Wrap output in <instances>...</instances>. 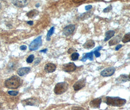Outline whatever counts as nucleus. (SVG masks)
I'll use <instances>...</instances> for the list:
<instances>
[{
	"mask_svg": "<svg viewBox=\"0 0 130 110\" xmlns=\"http://www.w3.org/2000/svg\"><path fill=\"white\" fill-rule=\"evenodd\" d=\"M129 76L126 74H121L120 76L117 77L116 80V81L118 83L126 82L130 80L129 79Z\"/></svg>",
	"mask_w": 130,
	"mask_h": 110,
	"instance_id": "2eb2a0df",
	"label": "nucleus"
},
{
	"mask_svg": "<svg viewBox=\"0 0 130 110\" xmlns=\"http://www.w3.org/2000/svg\"><path fill=\"white\" fill-rule=\"evenodd\" d=\"M129 76V79H130V74H129V76Z\"/></svg>",
	"mask_w": 130,
	"mask_h": 110,
	"instance_id": "a19ab883",
	"label": "nucleus"
},
{
	"mask_svg": "<svg viewBox=\"0 0 130 110\" xmlns=\"http://www.w3.org/2000/svg\"><path fill=\"white\" fill-rule=\"evenodd\" d=\"M27 24H28L29 25H31V26H32V25H33V22L32 21H28V22H27Z\"/></svg>",
	"mask_w": 130,
	"mask_h": 110,
	"instance_id": "72a5a7b5",
	"label": "nucleus"
},
{
	"mask_svg": "<svg viewBox=\"0 0 130 110\" xmlns=\"http://www.w3.org/2000/svg\"><path fill=\"white\" fill-rule=\"evenodd\" d=\"M102 102V99L101 98H97L91 101L90 103V107L92 108L96 109L99 108L100 104Z\"/></svg>",
	"mask_w": 130,
	"mask_h": 110,
	"instance_id": "9d476101",
	"label": "nucleus"
},
{
	"mask_svg": "<svg viewBox=\"0 0 130 110\" xmlns=\"http://www.w3.org/2000/svg\"><path fill=\"white\" fill-rule=\"evenodd\" d=\"M13 63H10L9 65H8V68L10 69H16V68L15 67H15V65L13 64Z\"/></svg>",
	"mask_w": 130,
	"mask_h": 110,
	"instance_id": "c85d7f7f",
	"label": "nucleus"
},
{
	"mask_svg": "<svg viewBox=\"0 0 130 110\" xmlns=\"http://www.w3.org/2000/svg\"><path fill=\"white\" fill-rule=\"evenodd\" d=\"M71 110H85V109L81 107H78V106H74L71 109Z\"/></svg>",
	"mask_w": 130,
	"mask_h": 110,
	"instance_id": "cd10ccee",
	"label": "nucleus"
},
{
	"mask_svg": "<svg viewBox=\"0 0 130 110\" xmlns=\"http://www.w3.org/2000/svg\"><path fill=\"white\" fill-rule=\"evenodd\" d=\"M76 51V50H75L74 49H73V48H70V49L68 50L67 53H68V54H70L73 53V52H74V51Z\"/></svg>",
	"mask_w": 130,
	"mask_h": 110,
	"instance_id": "c756f323",
	"label": "nucleus"
},
{
	"mask_svg": "<svg viewBox=\"0 0 130 110\" xmlns=\"http://www.w3.org/2000/svg\"><path fill=\"white\" fill-rule=\"evenodd\" d=\"M93 52H91V53H89L85 54L83 56V58L81 59V61L83 62H85L87 59H89L91 61H92L93 59Z\"/></svg>",
	"mask_w": 130,
	"mask_h": 110,
	"instance_id": "f3484780",
	"label": "nucleus"
},
{
	"mask_svg": "<svg viewBox=\"0 0 130 110\" xmlns=\"http://www.w3.org/2000/svg\"><path fill=\"white\" fill-rule=\"evenodd\" d=\"M93 52V53H94V55H95L96 57H99L100 56V55H101L100 53L99 52V51H98L96 49Z\"/></svg>",
	"mask_w": 130,
	"mask_h": 110,
	"instance_id": "bb28decb",
	"label": "nucleus"
},
{
	"mask_svg": "<svg viewBox=\"0 0 130 110\" xmlns=\"http://www.w3.org/2000/svg\"><path fill=\"white\" fill-rule=\"evenodd\" d=\"M39 14V11L37 10H31L30 11H29L28 12H27L26 13V16L29 18H32L36 16L37 15H38V14Z\"/></svg>",
	"mask_w": 130,
	"mask_h": 110,
	"instance_id": "6ab92c4d",
	"label": "nucleus"
},
{
	"mask_svg": "<svg viewBox=\"0 0 130 110\" xmlns=\"http://www.w3.org/2000/svg\"><path fill=\"white\" fill-rule=\"evenodd\" d=\"M22 83V81L18 76H13L9 78L6 79L4 82L6 87L9 89H17L19 88Z\"/></svg>",
	"mask_w": 130,
	"mask_h": 110,
	"instance_id": "f03ea898",
	"label": "nucleus"
},
{
	"mask_svg": "<svg viewBox=\"0 0 130 110\" xmlns=\"http://www.w3.org/2000/svg\"><path fill=\"white\" fill-rule=\"evenodd\" d=\"M42 45V36H40L35 39L29 46V49L31 51L37 50Z\"/></svg>",
	"mask_w": 130,
	"mask_h": 110,
	"instance_id": "20e7f679",
	"label": "nucleus"
},
{
	"mask_svg": "<svg viewBox=\"0 0 130 110\" xmlns=\"http://www.w3.org/2000/svg\"><path fill=\"white\" fill-rule=\"evenodd\" d=\"M106 103L110 106L114 107H121L126 103V100L118 97L107 96L105 98Z\"/></svg>",
	"mask_w": 130,
	"mask_h": 110,
	"instance_id": "f257e3e1",
	"label": "nucleus"
},
{
	"mask_svg": "<svg viewBox=\"0 0 130 110\" xmlns=\"http://www.w3.org/2000/svg\"><path fill=\"white\" fill-rule=\"evenodd\" d=\"M1 3H0V8H1Z\"/></svg>",
	"mask_w": 130,
	"mask_h": 110,
	"instance_id": "ea45409f",
	"label": "nucleus"
},
{
	"mask_svg": "<svg viewBox=\"0 0 130 110\" xmlns=\"http://www.w3.org/2000/svg\"><path fill=\"white\" fill-rule=\"evenodd\" d=\"M76 66L74 63L70 62L64 64L62 67V69L65 72H72L76 70Z\"/></svg>",
	"mask_w": 130,
	"mask_h": 110,
	"instance_id": "423d86ee",
	"label": "nucleus"
},
{
	"mask_svg": "<svg viewBox=\"0 0 130 110\" xmlns=\"http://www.w3.org/2000/svg\"><path fill=\"white\" fill-rule=\"evenodd\" d=\"M86 83V80L85 79H83V78L81 79L78 80V81H77L73 85V88L74 91H78L79 90L82 89L83 88H84L85 86Z\"/></svg>",
	"mask_w": 130,
	"mask_h": 110,
	"instance_id": "6e6552de",
	"label": "nucleus"
},
{
	"mask_svg": "<svg viewBox=\"0 0 130 110\" xmlns=\"http://www.w3.org/2000/svg\"><path fill=\"white\" fill-rule=\"evenodd\" d=\"M122 45H118V46H117V47H116V51H118L121 48H122Z\"/></svg>",
	"mask_w": 130,
	"mask_h": 110,
	"instance_id": "473e14b6",
	"label": "nucleus"
},
{
	"mask_svg": "<svg viewBox=\"0 0 130 110\" xmlns=\"http://www.w3.org/2000/svg\"><path fill=\"white\" fill-rule=\"evenodd\" d=\"M115 71L116 69L114 67H109L103 70L101 72L100 74L104 77H108L113 75L115 72Z\"/></svg>",
	"mask_w": 130,
	"mask_h": 110,
	"instance_id": "0eeeda50",
	"label": "nucleus"
},
{
	"mask_svg": "<svg viewBox=\"0 0 130 110\" xmlns=\"http://www.w3.org/2000/svg\"><path fill=\"white\" fill-rule=\"evenodd\" d=\"M115 34V32L114 30H109L106 33V35H105V38L104 39V41H107L109 40H110L111 38H112L114 35Z\"/></svg>",
	"mask_w": 130,
	"mask_h": 110,
	"instance_id": "a211bd4d",
	"label": "nucleus"
},
{
	"mask_svg": "<svg viewBox=\"0 0 130 110\" xmlns=\"http://www.w3.org/2000/svg\"><path fill=\"white\" fill-rule=\"evenodd\" d=\"M75 28V26L74 25H69L64 28L63 29V34L65 36H68L71 35Z\"/></svg>",
	"mask_w": 130,
	"mask_h": 110,
	"instance_id": "1a4fd4ad",
	"label": "nucleus"
},
{
	"mask_svg": "<svg viewBox=\"0 0 130 110\" xmlns=\"http://www.w3.org/2000/svg\"><path fill=\"white\" fill-rule=\"evenodd\" d=\"M122 41L124 43L130 42V32L126 34L122 39Z\"/></svg>",
	"mask_w": 130,
	"mask_h": 110,
	"instance_id": "412c9836",
	"label": "nucleus"
},
{
	"mask_svg": "<svg viewBox=\"0 0 130 110\" xmlns=\"http://www.w3.org/2000/svg\"><path fill=\"white\" fill-rule=\"evenodd\" d=\"M31 69L29 67H24V68H20L17 71V73L19 76H22L23 75H25L26 74L28 73L29 71H30Z\"/></svg>",
	"mask_w": 130,
	"mask_h": 110,
	"instance_id": "ddd939ff",
	"label": "nucleus"
},
{
	"mask_svg": "<svg viewBox=\"0 0 130 110\" xmlns=\"http://www.w3.org/2000/svg\"><path fill=\"white\" fill-rule=\"evenodd\" d=\"M54 30H55V28L54 27H52L49 30V31H48V32L47 33V38H46L47 40L50 41L51 37L52 36V34L54 33Z\"/></svg>",
	"mask_w": 130,
	"mask_h": 110,
	"instance_id": "aec40b11",
	"label": "nucleus"
},
{
	"mask_svg": "<svg viewBox=\"0 0 130 110\" xmlns=\"http://www.w3.org/2000/svg\"><path fill=\"white\" fill-rule=\"evenodd\" d=\"M48 50L47 49H45L44 50H42L40 51V53H46L47 52Z\"/></svg>",
	"mask_w": 130,
	"mask_h": 110,
	"instance_id": "c9c22d12",
	"label": "nucleus"
},
{
	"mask_svg": "<svg viewBox=\"0 0 130 110\" xmlns=\"http://www.w3.org/2000/svg\"><path fill=\"white\" fill-rule=\"evenodd\" d=\"M24 106H36L39 103V100L36 98H29L22 101Z\"/></svg>",
	"mask_w": 130,
	"mask_h": 110,
	"instance_id": "39448f33",
	"label": "nucleus"
},
{
	"mask_svg": "<svg viewBox=\"0 0 130 110\" xmlns=\"http://www.w3.org/2000/svg\"><path fill=\"white\" fill-rule=\"evenodd\" d=\"M91 8H92V6L91 5H87L85 6V9L87 11L91 9Z\"/></svg>",
	"mask_w": 130,
	"mask_h": 110,
	"instance_id": "2f4dec72",
	"label": "nucleus"
},
{
	"mask_svg": "<svg viewBox=\"0 0 130 110\" xmlns=\"http://www.w3.org/2000/svg\"><path fill=\"white\" fill-rule=\"evenodd\" d=\"M34 59V55H30L28 57V58L26 59V62L27 63H31L33 61Z\"/></svg>",
	"mask_w": 130,
	"mask_h": 110,
	"instance_id": "b1692460",
	"label": "nucleus"
},
{
	"mask_svg": "<svg viewBox=\"0 0 130 110\" xmlns=\"http://www.w3.org/2000/svg\"><path fill=\"white\" fill-rule=\"evenodd\" d=\"M112 9V5H109L107 7L105 8L103 10V12L105 13L107 12H109Z\"/></svg>",
	"mask_w": 130,
	"mask_h": 110,
	"instance_id": "a878e982",
	"label": "nucleus"
},
{
	"mask_svg": "<svg viewBox=\"0 0 130 110\" xmlns=\"http://www.w3.org/2000/svg\"><path fill=\"white\" fill-rule=\"evenodd\" d=\"M37 4H38V5H36V7H38V6H40V4H38V3Z\"/></svg>",
	"mask_w": 130,
	"mask_h": 110,
	"instance_id": "58836bf2",
	"label": "nucleus"
},
{
	"mask_svg": "<svg viewBox=\"0 0 130 110\" xmlns=\"http://www.w3.org/2000/svg\"><path fill=\"white\" fill-rule=\"evenodd\" d=\"M121 40H122V36L121 34L117 35L116 37H115L114 38H113L112 40H111L109 42V45L110 46H112L116 45L117 44H118Z\"/></svg>",
	"mask_w": 130,
	"mask_h": 110,
	"instance_id": "9b49d317",
	"label": "nucleus"
},
{
	"mask_svg": "<svg viewBox=\"0 0 130 110\" xmlns=\"http://www.w3.org/2000/svg\"><path fill=\"white\" fill-rule=\"evenodd\" d=\"M12 3L17 7H23L27 5V1L26 0H13Z\"/></svg>",
	"mask_w": 130,
	"mask_h": 110,
	"instance_id": "4468645a",
	"label": "nucleus"
},
{
	"mask_svg": "<svg viewBox=\"0 0 130 110\" xmlns=\"http://www.w3.org/2000/svg\"><path fill=\"white\" fill-rule=\"evenodd\" d=\"M68 84L65 82L57 83L54 89V93L57 95L64 93L68 89Z\"/></svg>",
	"mask_w": 130,
	"mask_h": 110,
	"instance_id": "7ed1b4c3",
	"label": "nucleus"
},
{
	"mask_svg": "<svg viewBox=\"0 0 130 110\" xmlns=\"http://www.w3.org/2000/svg\"><path fill=\"white\" fill-rule=\"evenodd\" d=\"M79 56V54L78 53H74L71 55V59L73 61H75V60H77L78 59Z\"/></svg>",
	"mask_w": 130,
	"mask_h": 110,
	"instance_id": "5701e85b",
	"label": "nucleus"
},
{
	"mask_svg": "<svg viewBox=\"0 0 130 110\" xmlns=\"http://www.w3.org/2000/svg\"><path fill=\"white\" fill-rule=\"evenodd\" d=\"M83 1H84V0H78V1H76V0L74 1V0H73V2H75V3H80V2H83Z\"/></svg>",
	"mask_w": 130,
	"mask_h": 110,
	"instance_id": "f704fd0d",
	"label": "nucleus"
},
{
	"mask_svg": "<svg viewBox=\"0 0 130 110\" xmlns=\"http://www.w3.org/2000/svg\"><path fill=\"white\" fill-rule=\"evenodd\" d=\"M91 16V12H88L87 13H85L84 14H82L80 15V19L82 20L86 19L90 17Z\"/></svg>",
	"mask_w": 130,
	"mask_h": 110,
	"instance_id": "4be33fe9",
	"label": "nucleus"
},
{
	"mask_svg": "<svg viewBox=\"0 0 130 110\" xmlns=\"http://www.w3.org/2000/svg\"><path fill=\"white\" fill-rule=\"evenodd\" d=\"M128 59H130V53L128 55Z\"/></svg>",
	"mask_w": 130,
	"mask_h": 110,
	"instance_id": "e433bc0d",
	"label": "nucleus"
},
{
	"mask_svg": "<svg viewBox=\"0 0 130 110\" xmlns=\"http://www.w3.org/2000/svg\"><path fill=\"white\" fill-rule=\"evenodd\" d=\"M95 46V42L92 40H89L84 43L83 45V47L84 49H92Z\"/></svg>",
	"mask_w": 130,
	"mask_h": 110,
	"instance_id": "dca6fc26",
	"label": "nucleus"
},
{
	"mask_svg": "<svg viewBox=\"0 0 130 110\" xmlns=\"http://www.w3.org/2000/svg\"><path fill=\"white\" fill-rule=\"evenodd\" d=\"M8 94L12 96H16L18 95L19 92L18 91H10L8 92Z\"/></svg>",
	"mask_w": 130,
	"mask_h": 110,
	"instance_id": "393cba45",
	"label": "nucleus"
},
{
	"mask_svg": "<svg viewBox=\"0 0 130 110\" xmlns=\"http://www.w3.org/2000/svg\"><path fill=\"white\" fill-rule=\"evenodd\" d=\"M20 49L22 51H25V50H26V49H27V47L25 45H22L20 47Z\"/></svg>",
	"mask_w": 130,
	"mask_h": 110,
	"instance_id": "7c9ffc66",
	"label": "nucleus"
},
{
	"mask_svg": "<svg viewBox=\"0 0 130 110\" xmlns=\"http://www.w3.org/2000/svg\"><path fill=\"white\" fill-rule=\"evenodd\" d=\"M56 69L55 65L52 63H48L45 65V70L47 72L52 73L54 72Z\"/></svg>",
	"mask_w": 130,
	"mask_h": 110,
	"instance_id": "f8f14e48",
	"label": "nucleus"
},
{
	"mask_svg": "<svg viewBox=\"0 0 130 110\" xmlns=\"http://www.w3.org/2000/svg\"><path fill=\"white\" fill-rule=\"evenodd\" d=\"M1 107H2V104H1V103H0V110L1 109Z\"/></svg>",
	"mask_w": 130,
	"mask_h": 110,
	"instance_id": "4c0bfd02",
	"label": "nucleus"
}]
</instances>
